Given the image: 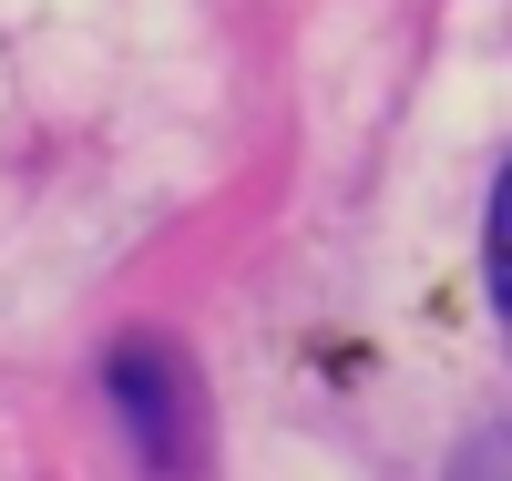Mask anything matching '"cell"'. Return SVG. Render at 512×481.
Segmentation results:
<instances>
[{"label":"cell","instance_id":"obj_3","mask_svg":"<svg viewBox=\"0 0 512 481\" xmlns=\"http://www.w3.org/2000/svg\"><path fill=\"white\" fill-rule=\"evenodd\" d=\"M451 481H512V420H482L472 441H461V461H451Z\"/></svg>","mask_w":512,"mask_h":481},{"label":"cell","instance_id":"obj_2","mask_svg":"<svg viewBox=\"0 0 512 481\" xmlns=\"http://www.w3.org/2000/svg\"><path fill=\"white\" fill-rule=\"evenodd\" d=\"M482 287H492V318H502V348H512V154H502L492 205H482Z\"/></svg>","mask_w":512,"mask_h":481},{"label":"cell","instance_id":"obj_1","mask_svg":"<svg viewBox=\"0 0 512 481\" xmlns=\"http://www.w3.org/2000/svg\"><path fill=\"white\" fill-rule=\"evenodd\" d=\"M103 400L123 420V441L154 481H195L205 471V379L185 369L175 338H113L103 348Z\"/></svg>","mask_w":512,"mask_h":481}]
</instances>
